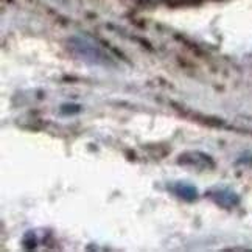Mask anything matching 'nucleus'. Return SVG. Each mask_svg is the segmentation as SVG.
I'll list each match as a JSON object with an SVG mask.
<instances>
[{"label":"nucleus","instance_id":"obj_1","mask_svg":"<svg viewBox=\"0 0 252 252\" xmlns=\"http://www.w3.org/2000/svg\"><path fill=\"white\" fill-rule=\"evenodd\" d=\"M73 42H75L76 50L84 56V60H91L95 64L106 63V56L94 44H89L87 41H83V39H75Z\"/></svg>","mask_w":252,"mask_h":252}]
</instances>
